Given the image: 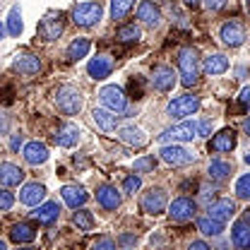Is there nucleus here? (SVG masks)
Listing matches in <instances>:
<instances>
[{
	"mask_svg": "<svg viewBox=\"0 0 250 250\" xmlns=\"http://www.w3.org/2000/svg\"><path fill=\"white\" fill-rule=\"evenodd\" d=\"M178 70H181L183 87L197 84V80H200V58H197V51L192 46L181 48V53H178Z\"/></svg>",
	"mask_w": 250,
	"mask_h": 250,
	"instance_id": "1",
	"label": "nucleus"
},
{
	"mask_svg": "<svg viewBox=\"0 0 250 250\" xmlns=\"http://www.w3.org/2000/svg\"><path fill=\"white\" fill-rule=\"evenodd\" d=\"M56 104H58V108L65 116H77L82 111V106H84V96H82V92L77 87L65 84V87H61L56 92Z\"/></svg>",
	"mask_w": 250,
	"mask_h": 250,
	"instance_id": "2",
	"label": "nucleus"
},
{
	"mask_svg": "<svg viewBox=\"0 0 250 250\" xmlns=\"http://www.w3.org/2000/svg\"><path fill=\"white\" fill-rule=\"evenodd\" d=\"M195 137H197V123L195 121H183V123L164 130L159 135V142L161 145H168V142H192Z\"/></svg>",
	"mask_w": 250,
	"mask_h": 250,
	"instance_id": "3",
	"label": "nucleus"
},
{
	"mask_svg": "<svg viewBox=\"0 0 250 250\" xmlns=\"http://www.w3.org/2000/svg\"><path fill=\"white\" fill-rule=\"evenodd\" d=\"M101 17H104V10L99 2H80L72 10V22L77 27H94L101 22Z\"/></svg>",
	"mask_w": 250,
	"mask_h": 250,
	"instance_id": "4",
	"label": "nucleus"
},
{
	"mask_svg": "<svg viewBox=\"0 0 250 250\" xmlns=\"http://www.w3.org/2000/svg\"><path fill=\"white\" fill-rule=\"evenodd\" d=\"M99 99H101V106L108 108V111H113V113H123L125 108H127V96H125V92L121 87H116V84L101 87Z\"/></svg>",
	"mask_w": 250,
	"mask_h": 250,
	"instance_id": "5",
	"label": "nucleus"
},
{
	"mask_svg": "<svg viewBox=\"0 0 250 250\" xmlns=\"http://www.w3.org/2000/svg\"><path fill=\"white\" fill-rule=\"evenodd\" d=\"M197 108H200V99L192 94H183V96H176L168 101L166 113H168V118H186V116H192Z\"/></svg>",
	"mask_w": 250,
	"mask_h": 250,
	"instance_id": "6",
	"label": "nucleus"
},
{
	"mask_svg": "<svg viewBox=\"0 0 250 250\" xmlns=\"http://www.w3.org/2000/svg\"><path fill=\"white\" fill-rule=\"evenodd\" d=\"M161 159L168 164V166H188L190 161H195V154L181 147L178 142H168L164 149H161Z\"/></svg>",
	"mask_w": 250,
	"mask_h": 250,
	"instance_id": "7",
	"label": "nucleus"
},
{
	"mask_svg": "<svg viewBox=\"0 0 250 250\" xmlns=\"http://www.w3.org/2000/svg\"><path fill=\"white\" fill-rule=\"evenodd\" d=\"M166 205H168V197H166V192H164L161 188H152V190L142 197V202H140L142 212H145V214H154V217L166 209Z\"/></svg>",
	"mask_w": 250,
	"mask_h": 250,
	"instance_id": "8",
	"label": "nucleus"
},
{
	"mask_svg": "<svg viewBox=\"0 0 250 250\" xmlns=\"http://www.w3.org/2000/svg\"><path fill=\"white\" fill-rule=\"evenodd\" d=\"M236 130L233 127H224L221 132H217L212 140H209V152H214V154H229V152H233V147H236Z\"/></svg>",
	"mask_w": 250,
	"mask_h": 250,
	"instance_id": "9",
	"label": "nucleus"
},
{
	"mask_svg": "<svg viewBox=\"0 0 250 250\" xmlns=\"http://www.w3.org/2000/svg\"><path fill=\"white\" fill-rule=\"evenodd\" d=\"M65 29V22H62V15L61 12H51L41 20V27H39V34L46 39V41H56L58 36Z\"/></svg>",
	"mask_w": 250,
	"mask_h": 250,
	"instance_id": "10",
	"label": "nucleus"
},
{
	"mask_svg": "<svg viewBox=\"0 0 250 250\" xmlns=\"http://www.w3.org/2000/svg\"><path fill=\"white\" fill-rule=\"evenodd\" d=\"M152 84H154L159 92H171L173 84H176V72L173 67L168 65H156L152 70Z\"/></svg>",
	"mask_w": 250,
	"mask_h": 250,
	"instance_id": "11",
	"label": "nucleus"
},
{
	"mask_svg": "<svg viewBox=\"0 0 250 250\" xmlns=\"http://www.w3.org/2000/svg\"><path fill=\"white\" fill-rule=\"evenodd\" d=\"M166 207H168V217L173 219V221H188V219L195 217V209H197L195 202L188 200V197H178V200H173Z\"/></svg>",
	"mask_w": 250,
	"mask_h": 250,
	"instance_id": "12",
	"label": "nucleus"
},
{
	"mask_svg": "<svg viewBox=\"0 0 250 250\" xmlns=\"http://www.w3.org/2000/svg\"><path fill=\"white\" fill-rule=\"evenodd\" d=\"M219 34H221V41H224L226 46H231V48H238V46H243V41H246V29H243L241 22H226Z\"/></svg>",
	"mask_w": 250,
	"mask_h": 250,
	"instance_id": "13",
	"label": "nucleus"
},
{
	"mask_svg": "<svg viewBox=\"0 0 250 250\" xmlns=\"http://www.w3.org/2000/svg\"><path fill=\"white\" fill-rule=\"evenodd\" d=\"M113 58L111 56H96L89 61L87 65V72H89V77L92 80H104V77H108L111 72H113Z\"/></svg>",
	"mask_w": 250,
	"mask_h": 250,
	"instance_id": "14",
	"label": "nucleus"
},
{
	"mask_svg": "<svg viewBox=\"0 0 250 250\" xmlns=\"http://www.w3.org/2000/svg\"><path fill=\"white\" fill-rule=\"evenodd\" d=\"M96 202L104 207V209H108V212H113V209H118L121 207V192L116 190V186H101L96 190Z\"/></svg>",
	"mask_w": 250,
	"mask_h": 250,
	"instance_id": "15",
	"label": "nucleus"
},
{
	"mask_svg": "<svg viewBox=\"0 0 250 250\" xmlns=\"http://www.w3.org/2000/svg\"><path fill=\"white\" fill-rule=\"evenodd\" d=\"M137 20L142 22V24H147V27H159L161 24V12H159V7H156L152 0H145V2H140V7H137Z\"/></svg>",
	"mask_w": 250,
	"mask_h": 250,
	"instance_id": "16",
	"label": "nucleus"
},
{
	"mask_svg": "<svg viewBox=\"0 0 250 250\" xmlns=\"http://www.w3.org/2000/svg\"><path fill=\"white\" fill-rule=\"evenodd\" d=\"M118 140L127 145V147H145L147 145V135H145V130H140V127H135V125H125L118 130Z\"/></svg>",
	"mask_w": 250,
	"mask_h": 250,
	"instance_id": "17",
	"label": "nucleus"
},
{
	"mask_svg": "<svg viewBox=\"0 0 250 250\" xmlns=\"http://www.w3.org/2000/svg\"><path fill=\"white\" fill-rule=\"evenodd\" d=\"M22 181H24V171H22L20 166H15V164H10V161L0 164V183L5 188L20 186Z\"/></svg>",
	"mask_w": 250,
	"mask_h": 250,
	"instance_id": "18",
	"label": "nucleus"
},
{
	"mask_svg": "<svg viewBox=\"0 0 250 250\" xmlns=\"http://www.w3.org/2000/svg\"><path fill=\"white\" fill-rule=\"evenodd\" d=\"M207 212H209V217L219 219V221H229V219L236 214V202L229 200V197H221V200L212 202V205L207 207Z\"/></svg>",
	"mask_w": 250,
	"mask_h": 250,
	"instance_id": "19",
	"label": "nucleus"
},
{
	"mask_svg": "<svg viewBox=\"0 0 250 250\" xmlns=\"http://www.w3.org/2000/svg\"><path fill=\"white\" fill-rule=\"evenodd\" d=\"M31 214H34V219L39 224H53L56 219L61 217V205L58 202H39Z\"/></svg>",
	"mask_w": 250,
	"mask_h": 250,
	"instance_id": "20",
	"label": "nucleus"
},
{
	"mask_svg": "<svg viewBox=\"0 0 250 250\" xmlns=\"http://www.w3.org/2000/svg\"><path fill=\"white\" fill-rule=\"evenodd\" d=\"M20 200H22V205L36 207L39 202L46 200V188L39 186V183H27V186L20 190Z\"/></svg>",
	"mask_w": 250,
	"mask_h": 250,
	"instance_id": "21",
	"label": "nucleus"
},
{
	"mask_svg": "<svg viewBox=\"0 0 250 250\" xmlns=\"http://www.w3.org/2000/svg\"><path fill=\"white\" fill-rule=\"evenodd\" d=\"M61 195H62V200H65V205L67 207H72V209H77V207H82L84 202H87V190L82 186H65L61 190Z\"/></svg>",
	"mask_w": 250,
	"mask_h": 250,
	"instance_id": "22",
	"label": "nucleus"
},
{
	"mask_svg": "<svg viewBox=\"0 0 250 250\" xmlns=\"http://www.w3.org/2000/svg\"><path fill=\"white\" fill-rule=\"evenodd\" d=\"M80 142V127L72 123H65L62 127H58V132H56V145L58 147H75Z\"/></svg>",
	"mask_w": 250,
	"mask_h": 250,
	"instance_id": "23",
	"label": "nucleus"
},
{
	"mask_svg": "<svg viewBox=\"0 0 250 250\" xmlns=\"http://www.w3.org/2000/svg\"><path fill=\"white\" fill-rule=\"evenodd\" d=\"M24 161L31 164V166H39V164H43L46 159H48V147L43 145V142H29V145H24Z\"/></svg>",
	"mask_w": 250,
	"mask_h": 250,
	"instance_id": "24",
	"label": "nucleus"
},
{
	"mask_svg": "<svg viewBox=\"0 0 250 250\" xmlns=\"http://www.w3.org/2000/svg\"><path fill=\"white\" fill-rule=\"evenodd\" d=\"M92 116H94V123L99 125L104 132H113L116 127H118V116L113 113V111H108V108H94L92 111Z\"/></svg>",
	"mask_w": 250,
	"mask_h": 250,
	"instance_id": "25",
	"label": "nucleus"
},
{
	"mask_svg": "<svg viewBox=\"0 0 250 250\" xmlns=\"http://www.w3.org/2000/svg\"><path fill=\"white\" fill-rule=\"evenodd\" d=\"M15 70L17 72H22V75H27V77H31V75H39L41 72V58L39 56H17L15 58Z\"/></svg>",
	"mask_w": 250,
	"mask_h": 250,
	"instance_id": "26",
	"label": "nucleus"
},
{
	"mask_svg": "<svg viewBox=\"0 0 250 250\" xmlns=\"http://www.w3.org/2000/svg\"><path fill=\"white\" fill-rule=\"evenodd\" d=\"M202 70H205L207 75H221V72L229 70V58H226L224 53H212V56L205 58Z\"/></svg>",
	"mask_w": 250,
	"mask_h": 250,
	"instance_id": "27",
	"label": "nucleus"
},
{
	"mask_svg": "<svg viewBox=\"0 0 250 250\" xmlns=\"http://www.w3.org/2000/svg\"><path fill=\"white\" fill-rule=\"evenodd\" d=\"M231 238H233V246L236 248H248L250 246V224H248V217L236 221L233 231H231Z\"/></svg>",
	"mask_w": 250,
	"mask_h": 250,
	"instance_id": "28",
	"label": "nucleus"
},
{
	"mask_svg": "<svg viewBox=\"0 0 250 250\" xmlns=\"http://www.w3.org/2000/svg\"><path fill=\"white\" fill-rule=\"evenodd\" d=\"M36 238V231H34V226L31 224H15L12 226V231H10V241L12 243H31Z\"/></svg>",
	"mask_w": 250,
	"mask_h": 250,
	"instance_id": "29",
	"label": "nucleus"
},
{
	"mask_svg": "<svg viewBox=\"0 0 250 250\" xmlns=\"http://www.w3.org/2000/svg\"><path fill=\"white\" fill-rule=\"evenodd\" d=\"M197 231L200 233H205V236H212V238H217L221 236V231H224V221H219L214 217H200L197 219Z\"/></svg>",
	"mask_w": 250,
	"mask_h": 250,
	"instance_id": "30",
	"label": "nucleus"
},
{
	"mask_svg": "<svg viewBox=\"0 0 250 250\" xmlns=\"http://www.w3.org/2000/svg\"><path fill=\"white\" fill-rule=\"evenodd\" d=\"M89 51H92V41L84 39V36H80V39H75V41L67 46V58H70V61H82V58H87Z\"/></svg>",
	"mask_w": 250,
	"mask_h": 250,
	"instance_id": "31",
	"label": "nucleus"
},
{
	"mask_svg": "<svg viewBox=\"0 0 250 250\" xmlns=\"http://www.w3.org/2000/svg\"><path fill=\"white\" fill-rule=\"evenodd\" d=\"M231 171H233V166L229 161H219V159L209 161V168H207L209 178H214V181H226L231 176Z\"/></svg>",
	"mask_w": 250,
	"mask_h": 250,
	"instance_id": "32",
	"label": "nucleus"
},
{
	"mask_svg": "<svg viewBox=\"0 0 250 250\" xmlns=\"http://www.w3.org/2000/svg\"><path fill=\"white\" fill-rule=\"evenodd\" d=\"M22 12H20V5H12L10 7V15H7V34L10 36H20L22 34Z\"/></svg>",
	"mask_w": 250,
	"mask_h": 250,
	"instance_id": "33",
	"label": "nucleus"
},
{
	"mask_svg": "<svg viewBox=\"0 0 250 250\" xmlns=\"http://www.w3.org/2000/svg\"><path fill=\"white\" fill-rule=\"evenodd\" d=\"M132 5H135V0H111V17H113L116 22L125 20L127 12L132 10Z\"/></svg>",
	"mask_w": 250,
	"mask_h": 250,
	"instance_id": "34",
	"label": "nucleus"
},
{
	"mask_svg": "<svg viewBox=\"0 0 250 250\" xmlns=\"http://www.w3.org/2000/svg\"><path fill=\"white\" fill-rule=\"evenodd\" d=\"M72 224L80 229V231H92L94 229V217L89 209H77L75 214H72Z\"/></svg>",
	"mask_w": 250,
	"mask_h": 250,
	"instance_id": "35",
	"label": "nucleus"
},
{
	"mask_svg": "<svg viewBox=\"0 0 250 250\" xmlns=\"http://www.w3.org/2000/svg\"><path fill=\"white\" fill-rule=\"evenodd\" d=\"M116 36H118V41H123V43H135V41L140 39V27H135V24H123Z\"/></svg>",
	"mask_w": 250,
	"mask_h": 250,
	"instance_id": "36",
	"label": "nucleus"
},
{
	"mask_svg": "<svg viewBox=\"0 0 250 250\" xmlns=\"http://www.w3.org/2000/svg\"><path fill=\"white\" fill-rule=\"evenodd\" d=\"M236 197H238V200H248L250 197V176L248 173H243V176L238 178V183H236Z\"/></svg>",
	"mask_w": 250,
	"mask_h": 250,
	"instance_id": "37",
	"label": "nucleus"
},
{
	"mask_svg": "<svg viewBox=\"0 0 250 250\" xmlns=\"http://www.w3.org/2000/svg\"><path fill=\"white\" fill-rule=\"evenodd\" d=\"M154 166H156V159H154V156H140V159L135 161V171H137V173L154 171Z\"/></svg>",
	"mask_w": 250,
	"mask_h": 250,
	"instance_id": "38",
	"label": "nucleus"
},
{
	"mask_svg": "<svg viewBox=\"0 0 250 250\" xmlns=\"http://www.w3.org/2000/svg\"><path fill=\"white\" fill-rule=\"evenodd\" d=\"M140 188H142V181H140V176H135V173H132V176H127V178H125V183H123V190H125V192L135 195V192H137Z\"/></svg>",
	"mask_w": 250,
	"mask_h": 250,
	"instance_id": "39",
	"label": "nucleus"
},
{
	"mask_svg": "<svg viewBox=\"0 0 250 250\" xmlns=\"http://www.w3.org/2000/svg\"><path fill=\"white\" fill-rule=\"evenodd\" d=\"M15 205V195L10 190H0V212H7Z\"/></svg>",
	"mask_w": 250,
	"mask_h": 250,
	"instance_id": "40",
	"label": "nucleus"
},
{
	"mask_svg": "<svg viewBox=\"0 0 250 250\" xmlns=\"http://www.w3.org/2000/svg\"><path fill=\"white\" fill-rule=\"evenodd\" d=\"M142 84H145V82H142L140 77L130 80V96H132V99H142V96H145V89H142Z\"/></svg>",
	"mask_w": 250,
	"mask_h": 250,
	"instance_id": "41",
	"label": "nucleus"
},
{
	"mask_svg": "<svg viewBox=\"0 0 250 250\" xmlns=\"http://www.w3.org/2000/svg\"><path fill=\"white\" fill-rule=\"evenodd\" d=\"M205 7L209 12H219L221 7H226V0H205Z\"/></svg>",
	"mask_w": 250,
	"mask_h": 250,
	"instance_id": "42",
	"label": "nucleus"
},
{
	"mask_svg": "<svg viewBox=\"0 0 250 250\" xmlns=\"http://www.w3.org/2000/svg\"><path fill=\"white\" fill-rule=\"evenodd\" d=\"M212 132V121H202L197 123V137H207Z\"/></svg>",
	"mask_w": 250,
	"mask_h": 250,
	"instance_id": "43",
	"label": "nucleus"
},
{
	"mask_svg": "<svg viewBox=\"0 0 250 250\" xmlns=\"http://www.w3.org/2000/svg\"><path fill=\"white\" fill-rule=\"evenodd\" d=\"M94 248L96 250H113L116 248V243H113L111 238H101V241H96V243H94Z\"/></svg>",
	"mask_w": 250,
	"mask_h": 250,
	"instance_id": "44",
	"label": "nucleus"
},
{
	"mask_svg": "<svg viewBox=\"0 0 250 250\" xmlns=\"http://www.w3.org/2000/svg\"><path fill=\"white\" fill-rule=\"evenodd\" d=\"M0 101H2V104H12V87L0 89Z\"/></svg>",
	"mask_w": 250,
	"mask_h": 250,
	"instance_id": "45",
	"label": "nucleus"
},
{
	"mask_svg": "<svg viewBox=\"0 0 250 250\" xmlns=\"http://www.w3.org/2000/svg\"><path fill=\"white\" fill-rule=\"evenodd\" d=\"M238 101H241V106H243V108L248 106V101H250V87H243V89H241V96H238Z\"/></svg>",
	"mask_w": 250,
	"mask_h": 250,
	"instance_id": "46",
	"label": "nucleus"
},
{
	"mask_svg": "<svg viewBox=\"0 0 250 250\" xmlns=\"http://www.w3.org/2000/svg\"><path fill=\"white\" fill-rule=\"evenodd\" d=\"M121 243H123V246H135V243H137V236H132V233H123V236H121Z\"/></svg>",
	"mask_w": 250,
	"mask_h": 250,
	"instance_id": "47",
	"label": "nucleus"
},
{
	"mask_svg": "<svg viewBox=\"0 0 250 250\" xmlns=\"http://www.w3.org/2000/svg\"><path fill=\"white\" fill-rule=\"evenodd\" d=\"M12 149H20L22 147V135H12V142H10Z\"/></svg>",
	"mask_w": 250,
	"mask_h": 250,
	"instance_id": "48",
	"label": "nucleus"
},
{
	"mask_svg": "<svg viewBox=\"0 0 250 250\" xmlns=\"http://www.w3.org/2000/svg\"><path fill=\"white\" fill-rule=\"evenodd\" d=\"M190 248H192V250H207V248H209V246H207L205 241H195V243H192Z\"/></svg>",
	"mask_w": 250,
	"mask_h": 250,
	"instance_id": "49",
	"label": "nucleus"
},
{
	"mask_svg": "<svg viewBox=\"0 0 250 250\" xmlns=\"http://www.w3.org/2000/svg\"><path fill=\"white\" fill-rule=\"evenodd\" d=\"M183 2H186L188 7H197L200 5V0H183Z\"/></svg>",
	"mask_w": 250,
	"mask_h": 250,
	"instance_id": "50",
	"label": "nucleus"
},
{
	"mask_svg": "<svg viewBox=\"0 0 250 250\" xmlns=\"http://www.w3.org/2000/svg\"><path fill=\"white\" fill-rule=\"evenodd\" d=\"M5 127H7V123H5V118L0 116V130H5Z\"/></svg>",
	"mask_w": 250,
	"mask_h": 250,
	"instance_id": "51",
	"label": "nucleus"
},
{
	"mask_svg": "<svg viewBox=\"0 0 250 250\" xmlns=\"http://www.w3.org/2000/svg\"><path fill=\"white\" fill-rule=\"evenodd\" d=\"M0 250H5V241H0Z\"/></svg>",
	"mask_w": 250,
	"mask_h": 250,
	"instance_id": "52",
	"label": "nucleus"
}]
</instances>
